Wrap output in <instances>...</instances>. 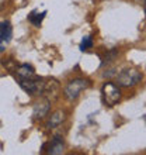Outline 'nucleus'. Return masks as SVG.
Wrapping results in <instances>:
<instances>
[{
  "mask_svg": "<svg viewBox=\"0 0 146 155\" xmlns=\"http://www.w3.org/2000/svg\"><path fill=\"white\" fill-rule=\"evenodd\" d=\"M89 86H90L89 79H84V78L72 79V81L65 86V89H63V96H65V99H68V100L72 102V100L79 97Z\"/></svg>",
  "mask_w": 146,
  "mask_h": 155,
  "instance_id": "1",
  "label": "nucleus"
},
{
  "mask_svg": "<svg viewBox=\"0 0 146 155\" xmlns=\"http://www.w3.org/2000/svg\"><path fill=\"white\" fill-rule=\"evenodd\" d=\"M142 81V74L136 68H125L117 75V83L121 87H134Z\"/></svg>",
  "mask_w": 146,
  "mask_h": 155,
  "instance_id": "2",
  "label": "nucleus"
},
{
  "mask_svg": "<svg viewBox=\"0 0 146 155\" xmlns=\"http://www.w3.org/2000/svg\"><path fill=\"white\" fill-rule=\"evenodd\" d=\"M21 89L30 94H42L45 87V81L35 75L33 78H18Z\"/></svg>",
  "mask_w": 146,
  "mask_h": 155,
  "instance_id": "3",
  "label": "nucleus"
},
{
  "mask_svg": "<svg viewBox=\"0 0 146 155\" xmlns=\"http://www.w3.org/2000/svg\"><path fill=\"white\" fill-rule=\"evenodd\" d=\"M101 94H103V100L107 106H115L119 100H121V89L118 87L117 85H114L111 82H107L104 83L101 89Z\"/></svg>",
  "mask_w": 146,
  "mask_h": 155,
  "instance_id": "4",
  "label": "nucleus"
},
{
  "mask_svg": "<svg viewBox=\"0 0 146 155\" xmlns=\"http://www.w3.org/2000/svg\"><path fill=\"white\" fill-rule=\"evenodd\" d=\"M13 37V27L10 21H2L0 23V52L6 49Z\"/></svg>",
  "mask_w": 146,
  "mask_h": 155,
  "instance_id": "5",
  "label": "nucleus"
},
{
  "mask_svg": "<svg viewBox=\"0 0 146 155\" xmlns=\"http://www.w3.org/2000/svg\"><path fill=\"white\" fill-rule=\"evenodd\" d=\"M49 110H51V100L49 99H44V100H40L34 104L33 109V117L35 120H42L48 116Z\"/></svg>",
  "mask_w": 146,
  "mask_h": 155,
  "instance_id": "6",
  "label": "nucleus"
},
{
  "mask_svg": "<svg viewBox=\"0 0 146 155\" xmlns=\"http://www.w3.org/2000/svg\"><path fill=\"white\" fill-rule=\"evenodd\" d=\"M66 120V113L63 110H56L55 113L51 114L49 120L46 121V128L48 130H52V128H56V127L62 126V123Z\"/></svg>",
  "mask_w": 146,
  "mask_h": 155,
  "instance_id": "7",
  "label": "nucleus"
},
{
  "mask_svg": "<svg viewBox=\"0 0 146 155\" xmlns=\"http://www.w3.org/2000/svg\"><path fill=\"white\" fill-rule=\"evenodd\" d=\"M65 150V143H63V138H62L61 135H56V137H53L51 144H49V150L48 152L51 155H58V154H62Z\"/></svg>",
  "mask_w": 146,
  "mask_h": 155,
  "instance_id": "8",
  "label": "nucleus"
},
{
  "mask_svg": "<svg viewBox=\"0 0 146 155\" xmlns=\"http://www.w3.org/2000/svg\"><path fill=\"white\" fill-rule=\"evenodd\" d=\"M16 72L18 75V78H33L35 76V71L31 65L28 64H23V65L17 66L16 68Z\"/></svg>",
  "mask_w": 146,
  "mask_h": 155,
  "instance_id": "9",
  "label": "nucleus"
},
{
  "mask_svg": "<svg viewBox=\"0 0 146 155\" xmlns=\"http://www.w3.org/2000/svg\"><path fill=\"white\" fill-rule=\"evenodd\" d=\"M45 14H46V12H36V10H34V12H31L28 14V21L31 23L33 25H35V27H38V25L42 23V20L45 18Z\"/></svg>",
  "mask_w": 146,
  "mask_h": 155,
  "instance_id": "10",
  "label": "nucleus"
},
{
  "mask_svg": "<svg viewBox=\"0 0 146 155\" xmlns=\"http://www.w3.org/2000/svg\"><path fill=\"white\" fill-rule=\"evenodd\" d=\"M91 47H93V38L90 37V35H87V37H84L81 40V44H80L81 51H86V49L91 48Z\"/></svg>",
  "mask_w": 146,
  "mask_h": 155,
  "instance_id": "11",
  "label": "nucleus"
}]
</instances>
